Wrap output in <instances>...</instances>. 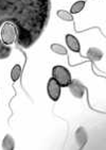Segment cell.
<instances>
[{
    "label": "cell",
    "mask_w": 106,
    "mask_h": 150,
    "mask_svg": "<svg viewBox=\"0 0 106 150\" xmlns=\"http://www.w3.org/2000/svg\"><path fill=\"white\" fill-rule=\"evenodd\" d=\"M87 58L91 61H100L103 58V52L102 50L99 49V48H95V47H90L87 51Z\"/></svg>",
    "instance_id": "obj_7"
},
{
    "label": "cell",
    "mask_w": 106,
    "mask_h": 150,
    "mask_svg": "<svg viewBox=\"0 0 106 150\" xmlns=\"http://www.w3.org/2000/svg\"><path fill=\"white\" fill-rule=\"evenodd\" d=\"M21 72H22V69H21V66L19 64H15L13 68L11 70V79L13 82H17L18 80L21 77Z\"/></svg>",
    "instance_id": "obj_9"
},
{
    "label": "cell",
    "mask_w": 106,
    "mask_h": 150,
    "mask_svg": "<svg viewBox=\"0 0 106 150\" xmlns=\"http://www.w3.org/2000/svg\"><path fill=\"white\" fill-rule=\"evenodd\" d=\"M69 88L70 92L75 98H83L84 94H85V87L79 80H72L71 83L69 84Z\"/></svg>",
    "instance_id": "obj_4"
},
{
    "label": "cell",
    "mask_w": 106,
    "mask_h": 150,
    "mask_svg": "<svg viewBox=\"0 0 106 150\" xmlns=\"http://www.w3.org/2000/svg\"><path fill=\"white\" fill-rule=\"evenodd\" d=\"M56 15L58 17H60V19L65 20V21H73V16L70 12L65 11V10H58L56 12Z\"/></svg>",
    "instance_id": "obj_12"
},
{
    "label": "cell",
    "mask_w": 106,
    "mask_h": 150,
    "mask_svg": "<svg viewBox=\"0 0 106 150\" xmlns=\"http://www.w3.org/2000/svg\"><path fill=\"white\" fill-rule=\"evenodd\" d=\"M52 76L55 80L58 81L60 87H67L71 83L72 77L68 68L62 65H56L52 68Z\"/></svg>",
    "instance_id": "obj_2"
},
{
    "label": "cell",
    "mask_w": 106,
    "mask_h": 150,
    "mask_svg": "<svg viewBox=\"0 0 106 150\" xmlns=\"http://www.w3.org/2000/svg\"><path fill=\"white\" fill-rule=\"evenodd\" d=\"M50 49L54 53L60 55H67V53H68L66 48L63 45H60V44H52L51 46H50Z\"/></svg>",
    "instance_id": "obj_11"
},
{
    "label": "cell",
    "mask_w": 106,
    "mask_h": 150,
    "mask_svg": "<svg viewBox=\"0 0 106 150\" xmlns=\"http://www.w3.org/2000/svg\"><path fill=\"white\" fill-rule=\"evenodd\" d=\"M2 149L4 150H13L15 149V142L14 139L10 134H6L2 141Z\"/></svg>",
    "instance_id": "obj_8"
},
{
    "label": "cell",
    "mask_w": 106,
    "mask_h": 150,
    "mask_svg": "<svg viewBox=\"0 0 106 150\" xmlns=\"http://www.w3.org/2000/svg\"><path fill=\"white\" fill-rule=\"evenodd\" d=\"M75 139H77V145H79V148H80V149H83L84 146H85L87 143V139H88V137H87V132L83 127H80L77 130V132H75Z\"/></svg>",
    "instance_id": "obj_6"
},
{
    "label": "cell",
    "mask_w": 106,
    "mask_h": 150,
    "mask_svg": "<svg viewBox=\"0 0 106 150\" xmlns=\"http://www.w3.org/2000/svg\"><path fill=\"white\" fill-rule=\"evenodd\" d=\"M51 13V0H0V30L6 23L18 28V46L30 48L46 30ZM12 51L0 38V60L8 59Z\"/></svg>",
    "instance_id": "obj_1"
},
{
    "label": "cell",
    "mask_w": 106,
    "mask_h": 150,
    "mask_svg": "<svg viewBox=\"0 0 106 150\" xmlns=\"http://www.w3.org/2000/svg\"><path fill=\"white\" fill-rule=\"evenodd\" d=\"M85 4H86V0H80V1H77L72 4L71 9H70V13L71 14H77L80 12L83 11V9L85 8Z\"/></svg>",
    "instance_id": "obj_10"
},
{
    "label": "cell",
    "mask_w": 106,
    "mask_h": 150,
    "mask_svg": "<svg viewBox=\"0 0 106 150\" xmlns=\"http://www.w3.org/2000/svg\"><path fill=\"white\" fill-rule=\"evenodd\" d=\"M60 88H62L60 85L53 77L49 79L48 84H47V92H48V96L52 101H58L60 99Z\"/></svg>",
    "instance_id": "obj_3"
},
{
    "label": "cell",
    "mask_w": 106,
    "mask_h": 150,
    "mask_svg": "<svg viewBox=\"0 0 106 150\" xmlns=\"http://www.w3.org/2000/svg\"><path fill=\"white\" fill-rule=\"evenodd\" d=\"M65 40H66V44H67V46H68V48L71 50V51L77 52V53L80 52V50H81L80 42H79V40L75 38L74 35L66 34V36H65Z\"/></svg>",
    "instance_id": "obj_5"
}]
</instances>
